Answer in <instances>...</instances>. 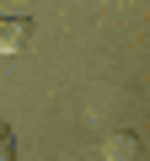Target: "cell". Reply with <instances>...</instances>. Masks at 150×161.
Returning a JSON list of instances; mask_svg holds the SVG:
<instances>
[{
  "label": "cell",
  "mask_w": 150,
  "mask_h": 161,
  "mask_svg": "<svg viewBox=\"0 0 150 161\" xmlns=\"http://www.w3.org/2000/svg\"><path fill=\"white\" fill-rule=\"evenodd\" d=\"M27 38H32V22L27 16H6V11H0V54L27 48Z\"/></svg>",
  "instance_id": "obj_1"
},
{
  "label": "cell",
  "mask_w": 150,
  "mask_h": 161,
  "mask_svg": "<svg viewBox=\"0 0 150 161\" xmlns=\"http://www.w3.org/2000/svg\"><path fill=\"white\" fill-rule=\"evenodd\" d=\"M107 161H139V140L134 134H113L107 140Z\"/></svg>",
  "instance_id": "obj_2"
},
{
  "label": "cell",
  "mask_w": 150,
  "mask_h": 161,
  "mask_svg": "<svg viewBox=\"0 0 150 161\" xmlns=\"http://www.w3.org/2000/svg\"><path fill=\"white\" fill-rule=\"evenodd\" d=\"M0 161H16V134H11V124H0Z\"/></svg>",
  "instance_id": "obj_3"
}]
</instances>
